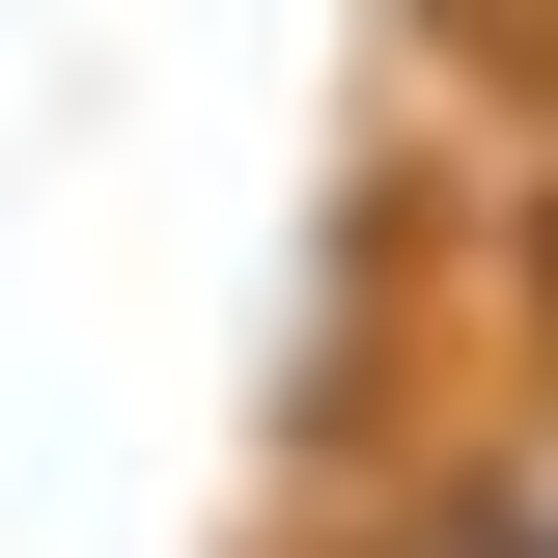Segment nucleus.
Here are the masks:
<instances>
[{
    "label": "nucleus",
    "instance_id": "f03ea898",
    "mask_svg": "<svg viewBox=\"0 0 558 558\" xmlns=\"http://www.w3.org/2000/svg\"><path fill=\"white\" fill-rule=\"evenodd\" d=\"M502 391H531L502 447H558V196H531V252H502Z\"/></svg>",
    "mask_w": 558,
    "mask_h": 558
},
{
    "label": "nucleus",
    "instance_id": "f257e3e1",
    "mask_svg": "<svg viewBox=\"0 0 558 558\" xmlns=\"http://www.w3.org/2000/svg\"><path fill=\"white\" fill-rule=\"evenodd\" d=\"M391 558H558V447H502V475H447Z\"/></svg>",
    "mask_w": 558,
    "mask_h": 558
}]
</instances>
